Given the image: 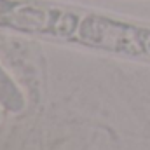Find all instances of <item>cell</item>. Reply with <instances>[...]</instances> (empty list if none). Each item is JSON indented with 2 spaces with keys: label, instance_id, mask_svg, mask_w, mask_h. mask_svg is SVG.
<instances>
[{
  "label": "cell",
  "instance_id": "obj_1",
  "mask_svg": "<svg viewBox=\"0 0 150 150\" xmlns=\"http://www.w3.org/2000/svg\"><path fill=\"white\" fill-rule=\"evenodd\" d=\"M93 45L113 52L150 58V30L98 18L93 26Z\"/></svg>",
  "mask_w": 150,
  "mask_h": 150
},
{
  "label": "cell",
  "instance_id": "obj_2",
  "mask_svg": "<svg viewBox=\"0 0 150 150\" xmlns=\"http://www.w3.org/2000/svg\"><path fill=\"white\" fill-rule=\"evenodd\" d=\"M0 103L11 112H19L25 107L23 94L19 93L18 86L11 80V77L2 68H0Z\"/></svg>",
  "mask_w": 150,
  "mask_h": 150
}]
</instances>
